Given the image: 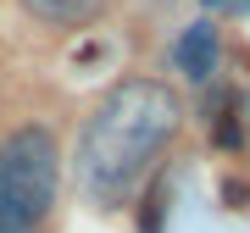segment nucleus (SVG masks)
I'll return each mask as SVG.
<instances>
[{
	"instance_id": "nucleus-4",
	"label": "nucleus",
	"mask_w": 250,
	"mask_h": 233,
	"mask_svg": "<svg viewBox=\"0 0 250 233\" xmlns=\"http://www.w3.org/2000/svg\"><path fill=\"white\" fill-rule=\"evenodd\" d=\"M217 11H250V0H211Z\"/></svg>"
},
{
	"instance_id": "nucleus-2",
	"label": "nucleus",
	"mask_w": 250,
	"mask_h": 233,
	"mask_svg": "<svg viewBox=\"0 0 250 233\" xmlns=\"http://www.w3.org/2000/svg\"><path fill=\"white\" fill-rule=\"evenodd\" d=\"M172 61H178V72H184L189 83H211V78H217V61H223V34H217V22H211V17L195 22V28L178 39Z\"/></svg>"
},
{
	"instance_id": "nucleus-1",
	"label": "nucleus",
	"mask_w": 250,
	"mask_h": 233,
	"mask_svg": "<svg viewBox=\"0 0 250 233\" xmlns=\"http://www.w3.org/2000/svg\"><path fill=\"white\" fill-rule=\"evenodd\" d=\"M184 128V100L161 78H123L95 100L78 134V183L100 206H128Z\"/></svg>"
},
{
	"instance_id": "nucleus-3",
	"label": "nucleus",
	"mask_w": 250,
	"mask_h": 233,
	"mask_svg": "<svg viewBox=\"0 0 250 233\" xmlns=\"http://www.w3.org/2000/svg\"><path fill=\"white\" fill-rule=\"evenodd\" d=\"M111 0H22L28 17H39L45 28H89Z\"/></svg>"
}]
</instances>
